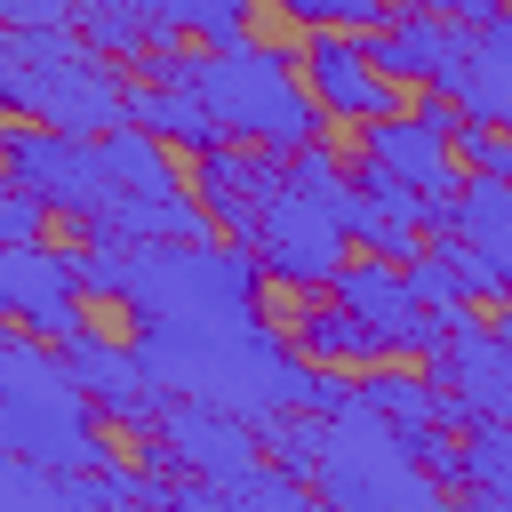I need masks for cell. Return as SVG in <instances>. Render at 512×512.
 <instances>
[{
  "mask_svg": "<svg viewBox=\"0 0 512 512\" xmlns=\"http://www.w3.org/2000/svg\"><path fill=\"white\" fill-rule=\"evenodd\" d=\"M0 448L8 456H40V464H64V472H96V464L120 456L112 448V424L88 400V384L24 320H8V336H0Z\"/></svg>",
  "mask_w": 512,
  "mask_h": 512,
  "instance_id": "6da1fadb",
  "label": "cell"
},
{
  "mask_svg": "<svg viewBox=\"0 0 512 512\" xmlns=\"http://www.w3.org/2000/svg\"><path fill=\"white\" fill-rule=\"evenodd\" d=\"M0 104L16 120H48L64 136H104L128 120V80L80 24H8L0 40Z\"/></svg>",
  "mask_w": 512,
  "mask_h": 512,
  "instance_id": "7a4b0ae2",
  "label": "cell"
},
{
  "mask_svg": "<svg viewBox=\"0 0 512 512\" xmlns=\"http://www.w3.org/2000/svg\"><path fill=\"white\" fill-rule=\"evenodd\" d=\"M200 88H208V104H216V120H224V136H240V144H272V152H304V144H320V96H312V80H304V56H288V48H272V40H216V48H200Z\"/></svg>",
  "mask_w": 512,
  "mask_h": 512,
  "instance_id": "3957f363",
  "label": "cell"
},
{
  "mask_svg": "<svg viewBox=\"0 0 512 512\" xmlns=\"http://www.w3.org/2000/svg\"><path fill=\"white\" fill-rule=\"evenodd\" d=\"M264 256L248 240H144L128 280V320H248L264 312Z\"/></svg>",
  "mask_w": 512,
  "mask_h": 512,
  "instance_id": "277c9868",
  "label": "cell"
},
{
  "mask_svg": "<svg viewBox=\"0 0 512 512\" xmlns=\"http://www.w3.org/2000/svg\"><path fill=\"white\" fill-rule=\"evenodd\" d=\"M408 432H416V424H392L384 408H368V400L352 392V400L328 416V456H320V472H312V496L352 504V512H432V504H448V488L416 464Z\"/></svg>",
  "mask_w": 512,
  "mask_h": 512,
  "instance_id": "5b68a950",
  "label": "cell"
},
{
  "mask_svg": "<svg viewBox=\"0 0 512 512\" xmlns=\"http://www.w3.org/2000/svg\"><path fill=\"white\" fill-rule=\"evenodd\" d=\"M272 272V288H296V296H320L336 288V272L352 264V200H320L304 184H280V200L264 208L256 240H248Z\"/></svg>",
  "mask_w": 512,
  "mask_h": 512,
  "instance_id": "8992f818",
  "label": "cell"
},
{
  "mask_svg": "<svg viewBox=\"0 0 512 512\" xmlns=\"http://www.w3.org/2000/svg\"><path fill=\"white\" fill-rule=\"evenodd\" d=\"M144 464L152 472H200V480L232 488L240 472L264 464V424H248L216 400H168V416L144 432Z\"/></svg>",
  "mask_w": 512,
  "mask_h": 512,
  "instance_id": "52a82bcc",
  "label": "cell"
},
{
  "mask_svg": "<svg viewBox=\"0 0 512 512\" xmlns=\"http://www.w3.org/2000/svg\"><path fill=\"white\" fill-rule=\"evenodd\" d=\"M304 80H312L320 112L344 120V128H368V120H384V112H408V104H400L408 80H392V72L368 56V32H344V24H320V32L304 40Z\"/></svg>",
  "mask_w": 512,
  "mask_h": 512,
  "instance_id": "ba28073f",
  "label": "cell"
},
{
  "mask_svg": "<svg viewBox=\"0 0 512 512\" xmlns=\"http://www.w3.org/2000/svg\"><path fill=\"white\" fill-rule=\"evenodd\" d=\"M80 304H88V288H80L72 248L8 240V256H0V312H8V320H24V328L48 336V344H72V336L88 328Z\"/></svg>",
  "mask_w": 512,
  "mask_h": 512,
  "instance_id": "9c48e42d",
  "label": "cell"
},
{
  "mask_svg": "<svg viewBox=\"0 0 512 512\" xmlns=\"http://www.w3.org/2000/svg\"><path fill=\"white\" fill-rule=\"evenodd\" d=\"M280 184H288V152H272V144L224 136V144L192 152V192H200V208H208L232 240H256V224H264V208L280 200Z\"/></svg>",
  "mask_w": 512,
  "mask_h": 512,
  "instance_id": "30bf717a",
  "label": "cell"
},
{
  "mask_svg": "<svg viewBox=\"0 0 512 512\" xmlns=\"http://www.w3.org/2000/svg\"><path fill=\"white\" fill-rule=\"evenodd\" d=\"M56 352H64V368L88 384V400H96V416H104L112 432H152V424L168 416V392L152 384V368H144V352H136L128 336L80 328V336L56 344Z\"/></svg>",
  "mask_w": 512,
  "mask_h": 512,
  "instance_id": "8fae6325",
  "label": "cell"
},
{
  "mask_svg": "<svg viewBox=\"0 0 512 512\" xmlns=\"http://www.w3.org/2000/svg\"><path fill=\"white\" fill-rule=\"evenodd\" d=\"M432 368V384L440 392H456L464 400V416L472 424H512V312L496 320V328H480L472 312L456 320V336L424 360Z\"/></svg>",
  "mask_w": 512,
  "mask_h": 512,
  "instance_id": "7c38bea8",
  "label": "cell"
},
{
  "mask_svg": "<svg viewBox=\"0 0 512 512\" xmlns=\"http://www.w3.org/2000/svg\"><path fill=\"white\" fill-rule=\"evenodd\" d=\"M432 88H448L464 120H496V128H512V8L464 24V48L448 56V72H440Z\"/></svg>",
  "mask_w": 512,
  "mask_h": 512,
  "instance_id": "4fadbf2b",
  "label": "cell"
},
{
  "mask_svg": "<svg viewBox=\"0 0 512 512\" xmlns=\"http://www.w3.org/2000/svg\"><path fill=\"white\" fill-rule=\"evenodd\" d=\"M456 48H464V24L440 16V8H416V0H400V8L368 32V56H376L392 80H408V88H432Z\"/></svg>",
  "mask_w": 512,
  "mask_h": 512,
  "instance_id": "5bb4252c",
  "label": "cell"
},
{
  "mask_svg": "<svg viewBox=\"0 0 512 512\" xmlns=\"http://www.w3.org/2000/svg\"><path fill=\"white\" fill-rule=\"evenodd\" d=\"M280 320H288V344H296L304 360H320V368H376V360H384L376 328H368V320H360L336 288H320V296L288 304Z\"/></svg>",
  "mask_w": 512,
  "mask_h": 512,
  "instance_id": "9a60e30c",
  "label": "cell"
},
{
  "mask_svg": "<svg viewBox=\"0 0 512 512\" xmlns=\"http://www.w3.org/2000/svg\"><path fill=\"white\" fill-rule=\"evenodd\" d=\"M128 120L152 128V136H168L176 152L224 144V120H216V104H208L200 80H128Z\"/></svg>",
  "mask_w": 512,
  "mask_h": 512,
  "instance_id": "2e32d148",
  "label": "cell"
},
{
  "mask_svg": "<svg viewBox=\"0 0 512 512\" xmlns=\"http://www.w3.org/2000/svg\"><path fill=\"white\" fill-rule=\"evenodd\" d=\"M0 512H104V488L96 472H64V464L0 448Z\"/></svg>",
  "mask_w": 512,
  "mask_h": 512,
  "instance_id": "e0dca14e",
  "label": "cell"
},
{
  "mask_svg": "<svg viewBox=\"0 0 512 512\" xmlns=\"http://www.w3.org/2000/svg\"><path fill=\"white\" fill-rule=\"evenodd\" d=\"M368 408H384L392 424H440V384H432V368H400V360H376V368H360V384H352Z\"/></svg>",
  "mask_w": 512,
  "mask_h": 512,
  "instance_id": "ac0fdd59",
  "label": "cell"
},
{
  "mask_svg": "<svg viewBox=\"0 0 512 512\" xmlns=\"http://www.w3.org/2000/svg\"><path fill=\"white\" fill-rule=\"evenodd\" d=\"M456 232L480 240V248H504L512 240V176H472L456 184Z\"/></svg>",
  "mask_w": 512,
  "mask_h": 512,
  "instance_id": "d6986e66",
  "label": "cell"
},
{
  "mask_svg": "<svg viewBox=\"0 0 512 512\" xmlns=\"http://www.w3.org/2000/svg\"><path fill=\"white\" fill-rule=\"evenodd\" d=\"M464 488L480 504H512V424H472V440H464Z\"/></svg>",
  "mask_w": 512,
  "mask_h": 512,
  "instance_id": "ffe728a7",
  "label": "cell"
},
{
  "mask_svg": "<svg viewBox=\"0 0 512 512\" xmlns=\"http://www.w3.org/2000/svg\"><path fill=\"white\" fill-rule=\"evenodd\" d=\"M456 160L472 176H512V128L496 120H456Z\"/></svg>",
  "mask_w": 512,
  "mask_h": 512,
  "instance_id": "44dd1931",
  "label": "cell"
},
{
  "mask_svg": "<svg viewBox=\"0 0 512 512\" xmlns=\"http://www.w3.org/2000/svg\"><path fill=\"white\" fill-rule=\"evenodd\" d=\"M304 32H320V24H344V32H376L384 16H392V0H280Z\"/></svg>",
  "mask_w": 512,
  "mask_h": 512,
  "instance_id": "7402d4cb",
  "label": "cell"
},
{
  "mask_svg": "<svg viewBox=\"0 0 512 512\" xmlns=\"http://www.w3.org/2000/svg\"><path fill=\"white\" fill-rule=\"evenodd\" d=\"M56 208H48V192H32V184H0V240H40V224H48Z\"/></svg>",
  "mask_w": 512,
  "mask_h": 512,
  "instance_id": "603a6c76",
  "label": "cell"
},
{
  "mask_svg": "<svg viewBox=\"0 0 512 512\" xmlns=\"http://www.w3.org/2000/svg\"><path fill=\"white\" fill-rule=\"evenodd\" d=\"M472 272H480V304H504L512 312V240L504 248H480L472 240Z\"/></svg>",
  "mask_w": 512,
  "mask_h": 512,
  "instance_id": "cb8c5ba5",
  "label": "cell"
},
{
  "mask_svg": "<svg viewBox=\"0 0 512 512\" xmlns=\"http://www.w3.org/2000/svg\"><path fill=\"white\" fill-rule=\"evenodd\" d=\"M8 24H80V0H0Z\"/></svg>",
  "mask_w": 512,
  "mask_h": 512,
  "instance_id": "d4e9b609",
  "label": "cell"
},
{
  "mask_svg": "<svg viewBox=\"0 0 512 512\" xmlns=\"http://www.w3.org/2000/svg\"><path fill=\"white\" fill-rule=\"evenodd\" d=\"M416 8H440L456 24H480V16H504V0H416Z\"/></svg>",
  "mask_w": 512,
  "mask_h": 512,
  "instance_id": "484cf974",
  "label": "cell"
}]
</instances>
